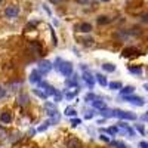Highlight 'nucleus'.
<instances>
[{
  "label": "nucleus",
  "instance_id": "obj_2",
  "mask_svg": "<svg viewBox=\"0 0 148 148\" xmlns=\"http://www.w3.org/2000/svg\"><path fill=\"white\" fill-rule=\"evenodd\" d=\"M82 147V142L80 139H77V138H68V141H67V148H80Z\"/></svg>",
  "mask_w": 148,
  "mask_h": 148
},
{
  "label": "nucleus",
  "instance_id": "obj_3",
  "mask_svg": "<svg viewBox=\"0 0 148 148\" xmlns=\"http://www.w3.org/2000/svg\"><path fill=\"white\" fill-rule=\"evenodd\" d=\"M77 28H79V31H82V33H89V31H92V24L82 22L77 25Z\"/></svg>",
  "mask_w": 148,
  "mask_h": 148
},
{
  "label": "nucleus",
  "instance_id": "obj_9",
  "mask_svg": "<svg viewBox=\"0 0 148 148\" xmlns=\"http://www.w3.org/2000/svg\"><path fill=\"white\" fill-rule=\"evenodd\" d=\"M52 3H61V2H64V0H50Z\"/></svg>",
  "mask_w": 148,
  "mask_h": 148
},
{
  "label": "nucleus",
  "instance_id": "obj_4",
  "mask_svg": "<svg viewBox=\"0 0 148 148\" xmlns=\"http://www.w3.org/2000/svg\"><path fill=\"white\" fill-rule=\"evenodd\" d=\"M111 21V18L107 16V15H101V16H98V24L99 25H105V24H108Z\"/></svg>",
  "mask_w": 148,
  "mask_h": 148
},
{
  "label": "nucleus",
  "instance_id": "obj_7",
  "mask_svg": "<svg viewBox=\"0 0 148 148\" xmlns=\"http://www.w3.org/2000/svg\"><path fill=\"white\" fill-rule=\"evenodd\" d=\"M76 2H77V3H80V5H88L90 0H76Z\"/></svg>",
  "mask_w": 148,
  "mask_h": 148
},
{
  "label": "nucleus",
  "instance_id": "obj_1",
  "mask_svg": "<svg viewBox=\"0 0 148 148\" xmlns=\"http://www.w3.org/2000/svg\"><path fill=\"white\" fill-rule=\"evenodd\" d=\"M18 13H19V7H18V6H15V5L7 6V7H6V11H5V15L7 18H15Z\"/></svg>",
  "mask_w": 148,
  "mask_h": 148
},
{
  "label": "nucleus",
  "instance_id": "obj_10",
  "mask_svg": "<svg viewBox=\"0 0 148 148\" xmlns=\"http://www.w3.org/2000/svg\"><path fill=\"white\" fill-rule=\"evenodd\" d=\"M145 89H147V90H148V84H145Z\"/></svg>",
  "mask_w": 148,
  "mask_h": 148
},
{
  "label": "nucleus",
  "instance_id": "obj_11",
  "mask_svg": "<svg viewBox=\"0 0 148 148\" xmlns=\"http://www.w3.org/2000/svg\"><path fill=\"white\" fill-rule=\"evenodd\" d=\"M102 2H108V0H102Z\"/></svg>",
  "mask_w": 148,
  "mask_h": 148
},
{
  "label": "nucleus",
  "instance_id": "obj_5",
  "mask_svg": "<svg viewBox=\"0 0 148 148\" xmlns=\"http://www.w3.org/2000/svg\"><path fill=\"white\" fill-rule=\"evenodd\" d=\"M0 120H2L3 123H11V121H12V116L9 114V112H3V114L0 116Z\"/></svg>",
  "mask_w": 148,
  "mask_h": 148
},
{
  "label": "nucleus",
  "instance_id": "obj_6",
  "mask_svg": "<svg viewBox=\"0 0 148 148\" xmlns=\"http://www.w3.org/2000/svg\"><path fill=\"white\" fill-rule=\"evenodd\" d=\"M133 53H138V50H136V49H133V47H129V49H124V50H123L124 56H132Z\"/></svg>",
  "mask_w": 148,
  "mask_h": 148
},
{
  "label": "nucleus",
  "instance_id": "obj_8",
  "mask_svg": "<svg viewBox=\"0 0 148 148\" xmlns=\"http://www.w3.org/2000/svg\"><path fill=\"white\" fill-rule=\"evenodd\" d=\"M141 147H142V148H148V144H145V142H142V144H141Z\"/></svg>",
  "mask_w": 148,
  "mask_h": 148
}]
</instances>
